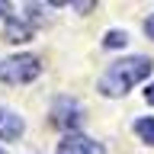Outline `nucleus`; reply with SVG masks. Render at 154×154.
Returning a JSON list of instances; mask_svg holds the SVG:
<instances>
[{"label": "nucleus", "instance_id": "obj_1", "mask_svg": "<svg viewBox=\"0 0 154 154\" xmlns=\"http://www.w3.org/2000/svg\"><path fill=\"white\" fill-rule=\"evenodd\" d=\"M154 61L144 55H132V58H122V61H116V64L106 67V74L100 77V93L103 96H122L128 93L135 84H141L144 77L151 74Z\"/></svg>", "mask_w": 154, "mask_h": 154}, {"label": "nucleus", "instance_id": "obj_2", "mask_svg": "<svg viewBox=\"0 0 154 154\" xmlns=\"http://www.w3.org/2000/svg\"><path fill=\"white\" fill-rule=\"evenodd\" d=\"M42 74V61L35 55H13L0 64V80L7 84H29Z\"/></svg>", "mask_w": 154, "mask_h": 154}, {"label": "nucleus", "instance_id": "obj_3", "mask_svg": "<svg viewBox=\"0 0 154 154\" xmlns=\"http://www.w3.org/2000/svg\"><path fill=\"white\" fill-rule=\"evenodd\" d=\"M58 154H106V151H103V144L93 141V138H87L80 132H67L58 141Z\"/></svg>", "mask_w": 154, "mask_h": 154}, {"label": "nucleus", "instance_id": "obj_4", "mask_svg": "<svg viewBox=\"0 0 154 154\" xmlns=\"http://www.w3.org/2000/svg\"><path fill=\"white\" fill-rule=\"evenodd\" d=\"M23 128H26L23 116H16L13 109H7V106H0V138H3V141H13V138L23 135Z\"/></svg>", "mask_w": 154, "mask_h": 154}, {"label": "nucleus", "instance_id": "obj_5", "mask_svg": "<svg viewBox=\"0 0 154 154\" xmlns=\"http://www.w3.org/2000/svg\"><path fill=\"white\" fill-rule=\"evenodd\" d=\"M7 42H26L29 35H32V29L26 26V23H19L16 16H7Z\"/></svg>", "mask_w": 154, "mask_h": 154}, {"label": "nucleus", "instance_id": "obj_6", "mask_svg": "<svg viewBox=\"0 0 154 154\" xmlns=\"http://www.w3.org/2000/svg\"><path fill=\"white\" fill-rule=\"evenodd\" d=\"M135 132L141 135L148 144H154V119H138L135 122Z\"/></svg>", "mask_w": 154, "mask_h": 154}, {"label": "nucleus", "instance_id": "obj_7", "mask_svg": "<svg viewBox=\"0 0 154 154\" xmlns=\"http://www.w3.org/2000/svg\"><path fill=\"white\" fill-rule=\"evenodd\" d=\"M125 42H128V35H125V32H119V29L106 32V38H103V45H106V48H119V45H125Z\"/></svg>", "mask_w": 154, "mask_h": 154}, {"label": "nucleus", "instance_id": "obj_8", "mask_svg": "<svg viewBox=\"0 0 154 154\" xmlns=\"http://www.w3.org/2000/svg\"><path fill=\"white\" fill-rule=\"evenodd\" d=\"M144 32H148V35H151V38H154V16H151V19H148V23H144Z\"/></svg>", "mask_w": 154, "mask_h": 154}, {"label": "nucleus", "instance_id": "obj_9", "mask_svg": "<svg viewBox=\"0 0 154 154\" xmlns=\"http://www.w3.org/2000/svg\"><path fill=\"white\" fill-rule=\"evenodd\" d=\"M144 100H148V103H154V84L148 87V90H144Z\"/></svg>", "mask_w": 154, "mask_h": 154}, {"label": "nucleus", "instance_id": "obj_10", "mask_svg": "<svg viewBox=\"0 0 154 154\" xmlns=\"http://www.w3.org/2000/svg\"><path fill=\"white\" fill-rule=\"evenodd\" d=\"M0 154H3V148H0Z\"/></svg>", "mask_w": 154, "mask_h": 154}]
</instances>
